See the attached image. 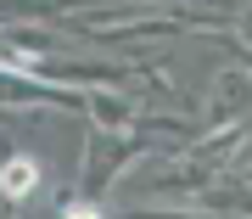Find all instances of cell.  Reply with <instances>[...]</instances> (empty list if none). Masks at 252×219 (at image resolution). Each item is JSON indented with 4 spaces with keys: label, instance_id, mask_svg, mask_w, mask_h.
Here are the masks:
<instances>
[{
    "label": "cell",
    "instance_id": "6da1fadb",
    "mask_svg": "<svg viewBox=\"0 0 252 219\" xmlns=\"http://www.w3.org/2000/svg\"><path fill=\"white\" fill-rule=\"evenodd\" d=\"M28 180H34V169H28V163H11V169H6V191H23Z\"/></svg>",
    "mask_w": 252,
    "mask_h": 219
},
{
    "label": "cell",
    "instance_id": "7a4b0ae2",
    "mask_svg": "<svg viewBox=\"0 0 252 219\" xmlns=\"http://www.w3.org/2000/svg\"><path fill=\"white\" fill-rule=\"evenodd\" d=\"M73 219H90V214H73Z\"/></svg>",
    "mask_w": 252,
    "mask_h": 219
}]
</instances>
